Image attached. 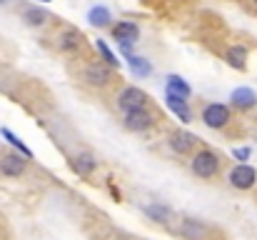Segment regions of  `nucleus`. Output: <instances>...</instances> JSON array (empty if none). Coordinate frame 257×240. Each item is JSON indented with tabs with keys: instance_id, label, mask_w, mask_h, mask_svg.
I'll return each instance as SVG.
<instances>
[{
	"instance_id": "f257e3e1",
	"label": "nucleus",
	"mask_w": 257,
	"mask_h": 240,
	"mask_svg": "<svg viewBox=\"0 0 257 240\" xmlns=\"http://www.w3.org/2000/svg\"><path fill=\"white\" fill-rule=\"evenodd\" d=\"M187 168L195 178L200 180H215L222 173V158L220 153H215L212 148H197L190 158H187Z\"/></svg>"
},
{
	"instance_id": "f03ea898",
	"label": "nucleus",
	"mask_w": 257,
	"mask_h": 240,
	"mask_svg": "<svg viewBox=\"0 0 257 240\" xmlns=\"http://www.w3.org/2000/svg\"><path fill=\"white\" fill-rule=\"evenodd\" d=\"M172 230L182 240H217V228L200 218H175Z\"/></svg>"
},
{
	"instance_id": "7ed1b4c3",
	"label": "nucleus",
	"mask_w": 257,
	"mask_h": 240,
	"mask_svg": "<svg viewBox=\"0 0 257 240\" xmlns=\"http://www.w3.org/2000/svg\"><path fill=\"white\" fill-rule=\"evenodd\" d=\"M80 78H83V83H85L87 88L105 90V88H110V85H112V80H115V70H112V68H107L102 60H87L85 65H83V70H80Z\"/></svg>"
},
{
	"instance_id": "20e7f679",
	"label": "nucleus",
	"mask_w": 257,
	"mask_h": 240,
	"mask_svg": "<svg viewBox=\"0 0 257 240\" xmlns=\"http://www.w3.org/2000/svg\"><path fill=\"white\" fill-rule=\"evenodd\" d=\"M227 185L237 193H250L257 188V168H252L250 163H235L227 175H225Z\"/></svg>"
},
{
	"instance_id": "39448f33",
	"label": "nucleus",
	"mask_w": 257,
	"mask_h": 240,
	"mask_svg": "<svg viewBox=\"0 0 257 240\" xmlns=\"http://www.w3.org/2000/svg\"><path fill=\"white\" fill-rule=\"evenodd\" d=\"M200 120L210 130H225L232 123V108L225 103H205L200 108Z\"/></svg>"
},
{
	"instance_id": "423d86ee",
	"label": "nucleus",
	"mask_w": 257,
	"mask_h": 240,
	"mask_svg": "<svg viewBox=\"0 0 257 240\" xmlns=\"http://www.w3.org/2000/svg\"><path fill=\"white\" fill-rule=\"evenodd\" d=\"M158 123H160V115L153 110V105L138 108V110H130L122 115V125L130 133H150L153 128H158Z\"/></svg>"
},
{
	"instance_id": "0eeeda50",
	"label": "nucleus",
	"mask_w": 257,
	"mask_h": 240,
	"mask_svg": "<svg viewBox=\"0 0 257 240\" xmlns=\"http://www.w3.org/2000/svg\"><path fill=\"white\" fill-rule=\"evenodd\" d=\"M115 105H117V110L125 115V113H130V110L153 105V100H150V95H148L143 88H138V85H122V88L117 90V95H115Z\"/></svg>"
},
{
	"instance_id": "6e6552de",
	"label": "nucleus",
	"mask_w": 257,
	"mask_h": 240,
	"mask_svg": "<svg viewBox=\"0 0 257 240\" xmlns=\"http://www.w3.org/2000/svg\"><path fill=\"white\" fill-rule=\"evenodd\" d=\"M197 145H200V138L195 133H190V130L180 128V130H172L168 135V148L180 158H190L197 150Z\"/></svg>"
},
{
	"instance_id": "1a4fd4ad",
	"label": "nucleus",
	"mask_w": 257,
	"mask_h": 240,
	"mask_svg": "<svg viewBox=\"0 0 257 240\" xmlns=\"http://www.w3.org/2000/svg\"><path fill=\"white\" fill-rule=\"evenodd\" d=\"M68 165H70V170H73L78 178H90V175L97 173L100 160L95 158V153H90V150H75V153L68 158Z\"/></svg>"
},
{
	"instance_id": "9d476101",
	"label": "nucleus",
	"mask_w": 257,
	"mask_h": 240,
	"mask_svg": "<svg viewBox=\"0 0 257 240\" xmlns=\"http://www.w3.org/2000/svg\"><path fill=\"white\" fill-rule=\"evenodd\" d=\"M85 38H83V33L78 30V28H63L58 35H55V48L60 50V53H65V55H78L80 50H83V43Z\"/></svg>"
},
{
	"instance_id": "9b49d317",
	"label": "nucleus",
	"mask_w": 257,
	"mask_h": 240,
	"mask_svg": "<svg viewBox=\"0 0 257 240\" xmlns=\"http://www.w3.org/2000/svg\"><path fill=\"white\" fill-rule=\"evenodd\" d=\"M140 210L148 215V220L163 225V228H172V220H175V213H172L170 205L160 203V200H150V203H140Z\"/></svg>"
},
{
	"instance_id": "f8f14e48",
	"label": "nucleus",
	"mask_w": 257,
	"mask_h": 240,
	"mask_svg": "<svg viewBox=\"0 0 257 240\" xmlns=\"http://www.w3.org/2000/svg\"><path fill=\"white\" fill-rule=\"evenodd\" d=\"M110 35L117 45H135L140 40V25L133 20H117L115 25H110Z\"/></svg>"
},
{
	"instance_id": "ddd939ff",
	"label": "nucleus",
	"mask_w": 257,
	"mask_h": 240,
	"mask_svg": "<svg viewBox=\"0 0 257 240\" xmlns=\"http://www.w3.org/2000/svg\"><path fill=\"white\" fill-rule=\"evenodd\" d=\"M28 170V158L20 153H5L0 155V175L3 178H23Z\"/></svg>"
},
{
	"instance_id": "4468645a",
	"label": "nucleus",
	"mask_w": 257,
	"mask_h": 240,
	"mask_svg": "<svg viewBox=\"0 0 257 240\" xmlns=\"http://www.w3.org/2000/svg\"><path fill=\"white\" fill-rule=\"evenodd\" d=\"M165 105L172 115L180 120V123H192V108H190V100L187 98H180L175 93H165Z\"/></svg>"
},
{
	"instance_id": "2eb2a0df",
	"label": "nucleus",
	"mask_w": 257,
	"mask_h": 240,
	"mask_svg": "<svg viewBox=\"0 0 257 240\" xmlns=\"http://www.w3.org/2000/svg\"><path fill=\"white\" fill-rule=\"evenodd\" d=\"M257 105V93L252 88H235L232 93H230V108H235V110H252Z\"/></svg>"
},
{
	"instance_id": "dca6fc26",
	"label": "nucleus",
	"mask_w": 257,
	"mask_h": 240,
	"mask_svg": "<svg viewBox=\"0 0 257 240\" xmlns=\"http://www.w3.org/2000/svg\"><path fill=\"white\" fill-rule=\"evenodd\" d=\"M247 58H250V53H247V48L245 45H240V43H235V45H230L227 50H225V63L230 65V68H235V70H247Z\"/></svg>"
},
{
	"instance_id": "f3484780",
	"label": "nucleus",
	"mask_w": 257,
	"mask_h": 240,
	"mask_svg": "<svg viewBox=\"0 0 257 240\" xmlns=\"http://www.w3.org/2000/svg\"><path fill=\"white\" fill-rule=\"evenodd\" d=\"M20 18H23L25 25H30V28H43V25H48L50 13H48L45 8H38V5L33 3V5H28V8L20 13Z\"/></svg>"
},
{
	"instance_id": "a211bd4d",
	"label": "nucleus",
	"mask_w": 257,
	"mask_h": 240,
	"mask_svg": "<svg viewBox=\"0 0 257 240\" xmlns=\"http://www.w3.org/2000/svg\"><path fill=\"white\" fill-rule=\"evenodd\" d=\"M125 60H127V68H130V73H133L135 78H150V75H153V63H150L148 58L130 53V55H125Z\"/></svg>"
},
{
	"instance_id": "6ab92c4d",
	"label": "nucleus",
	"mask_w": 257,
	"mask_h": 240,
	"mask_svg": "<svg viewBox=\"0 0 257 240\" xmlns=\"http://www.w3.org/2000/svg\"><path fill=\"white\" fill-rule=\"evenodd\" d=\"M87 23H90L92 28H110V25H112V13H110V8H105V5H92V8L87 10Z\"/></svg>"
},
{
	"instance_id": "aec40b11",
	"label": "nucleus",
	"mask_w": 257,
	"mask_h": 240,
	"mask_svg": "<svg viewBox=\"0 0 257 240\" xmlns=\"http://www.w3.org/2000/svg\"><path fill=\"white\" fill-rule=\"evenodd\" d=\"M165 93H175V95H180V98H187V100H190L192 88H190V83L182 78V75H175V73H170V75L165 78Z\"/></svg>"
},
{
	"instance_id": "412c9836",
	"label": "nucleus",
	"mask_w": 257,
	"mask_h": 240,
	"mask_svg": "<svg viewBox=\"0 0 257 240\" xmlns=\"http://www.w3.org/2000/svg\"><path fill=\"white\" fill-rule=\"evenodd\" d=\"M95 50L100 53V60H102L107 68H112V70H120V68H122V60L112 53V48H110L105 40H100V38H97V40H95Z\"/></svg>"
},
{
	"instance_id": "4be33fe9",
	"label": "nucleus",
	"mask_w": 257,
	"mask_h": 240,
	"mask_svg": "<svg viewBox=\"0 0 257 240\" xmlns=\"http://www.w3.org/2000/svg\"><path fill=\"white\" fill-rule=\"evenodd\" d=\"M0 135H3V140H5L15 153H20V155H25L28 160H33V150H30V148H28V145H25V143L10 130V128H0Z\"/></svg>"
},
{
	"instance_id": "5701e85b",
	"label": "nucleus",
	"mask_w": 257,
	"mask_h": 240,
	"mask_svg": "<svg viewBox=\"0 0 257 240\" xmlns=\"http://www.w3.org/2000/svg\"><path fill=\"white\" fill-rule=\"evenodd\" d=\"M232 158L237 160V163H247V160L252 158V148H250V145H240V148H232Z\"/></svg>"
},
{
	"instance_id": "b1692460",
	"label": "nucleus",
	"mask_w": 257,
	"mask_h": 240,
	"mask_svg": "<svg viewBox=\"0 0 257 240\" xmlns=\"http://www.w3.org/2000/svg\"><path fill=\"white\" fill-rule=\"evenodd\" d=\"M33 3H50V0H33Z\"/></svg>"
},
{
	"instance_id": "393cba45",
	"label": "nucleus",
	"mask_w": 257,
	"mask_h": 240,
	"mask_svg": "<svg viewBox=\"0 0 257 240\" xmlns=\"http://www.w3.org/2000/svg\"><path fill=\"white\" fill-rule=\"evenodd\" d=\"M5 3H10V0H0V5H5Z\"/></svg>"
},
{
	"instance_id": "a878e982",
	"label": "nucleus",
	"mask_w": 257,
	"mask_h": 240,
	"mask_svg": "<svg viewBox=\"0 0 257 240\" xmlns=\"http://www.w3.org/2000/svg\"><path fill=\"white\" fill-rule=\"evenodd\" d=\"M250 3H252V5H255V8H257V0H250Z\"/></svg>"
}]
</instances>
